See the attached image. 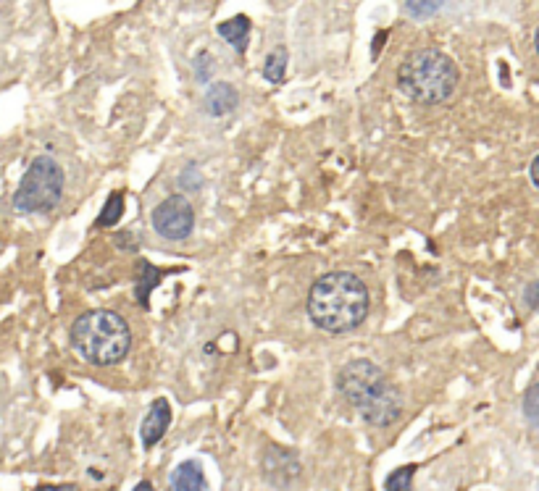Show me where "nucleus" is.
I'll use <instances>...</instances> for the list:
<instances>
[{"instance_id": "nucleus-22", "label": "nucleus", "mask_w": 539, "mask_h": 491, "mask_svg": "<svg viewBox=\"0 0 539 491\" xmlns=\"http://www.w3.org/2000/svg\"><path fill=\"white\" fill-rule=\"evenodd\" d=\"M135 491H156V489H153V484H150V481H140V484L135 486Z\"/></svg>"}, {"instance_id": "nucleus-5", "label": "nucleus", "mask_w": 539, "mask_h": 491, "mask_svg": "<svg viewBox=\"0 0 539 491\" xmlns=\"http://www.w3.org/2000/svg\"><path fill=\"white\" fill-rule=\"evenodd\" d=\"M64 171L53 158L40 155L29 163L27 174L14 192V208L19 213H45L53 211L64 195Z\"/></svg>"}, {"instance_id": "nucleus-20", "label": "nucleus", "mask_w": 539, "mask_h": 491, "mask_svg": "<svg viewBox=\"0 0 539 491\" xmlns=\"http://www.w3.org/2000/svg\"><path fill=\"white\" fill-rule=\"evenodd\" d=\"M35 491H79L77 486L74 484H61V486H50V484H45V486H37Z\"/></svg>"}, {"instance_id": "nucleus-10", "label": "nucleus", "mask_w": 539, "mask_h": 491, "mask_svg": "<svg viewBox=\"0 0 539 491\" xmlns=\"http://www.w3.org/2000/svg\"><path fill=\"white\" fill-rule=\"evenodd\" d=\"M206 476L198 463H182L171 473V491H203Z\"/></svg>"}, {"instance_id": "nucleus-12", "label": "nucleus", "mask_w": 539, "mask_h": 491, "mask_svg": "<svg viewBox=\"0 0 539 491\" xmlns=\"http://www.w3.org/2000/svg\"><path fill=\"white\" fill-rule=\"evenodd\" d=\"M287 61H290V56H287V50L284 48H277L274 53H269L266 64H263V77L269 79L271 85H282L284 74H287Z\"/></svg>"}, {"instance_id": "nucleus-21", "label": "nucleus", "mask_w": 539, "mask_h": 491, "mask_svg": "<svg viewBox=\"0 0 539 491\" xmlns=\"http://www.w3.org/2000/svg\"><path fill=\"white\" fill-rule=\"evenodd\" d=\"M537 169H539V158H537V155H534V158H532V166H529V176H532V184H534V187H539Z\"/></svg>"}, {"instance_id": "nucleus-6", "label": "nucleus", "mask_w": 539, "mask_h": 491, "mask_svg": "<svg viewBox=\"0 0 539 491\" xmlns=\"http://www.w3.org/2000/svg\"><path fill=\"white\" fill-rule=\"evenodd\" d=\"M150 221L161 237L179 242V239L190 237L192 229H195V211H192L190 200L185 195H171L164 203L156 205Z\"/></svg>"}, {"instance_id": "nucleus-11", "label": "nucleus", "mask_w": 539, "mask_h": 491, "mask_svg": "<svg viewBox=\"0 0 539 491\" xmlns=\"http://www.w3.org/2000/svg\"><path fill=\"white\" fill-rule=\"evenodd\" d=\"M140 284H137V302H140L142 308H148V295H150V289L156 287L158 281L164 279V271H158L153 263H148V260H142L140 263Z\"/></svg>"}, {"instance_id": "nucleus-17", "label": "nucleus", "mask_w": 539, "mask_h": 491, "mask_svg": "<svg viewBox=\"0 0 539 491\" xmlns=\"http://www.w3.org/2000/svg\"><path fill=\"white\" fill-rule=\"evenodd\" d=\"M179 184H182V190L195 192L200 184H203V179H200V174L195 171V166H190L187 171H182V176H179Z\"/></svg>"}, {"instance_id": "nucleus-3", "label": "nucleus", "mask_w": 539, "mask_h": 491, "mask_svg": "<svg viewBox=\"0 0 539 491\" xmlns=\"http://www.w3.org/2000/svg\"><path fill=\"white\" fill-rule=\"evenodd\" d=\"M71 347L85 363L108 368L129 355L132 329L114 310H87L71 326Z\"/></svg>"}, {"instance_id": "nucleus-15", "label": "nucleus", "mask_w": 539, "mask_h": 491, "mask_svg": "<svg viewBox=\"0 0 539 491\" xmlns=\"http://www.w3.org/2000/svg\"><path fill=\"white\" fill-rule=\"evenodd\" d=\"M405 8H408V14L416 16V19H426V16L437 14L442 8V3H437V0H408Z\"/></svg>"}, {"instance_id": "nucleus-8", "label": "nucleus", "mask_w": 539, "mask_h": 491, "mask_svg": "<svg viewBox=\"0 0 539 491\" xmlns=\"http://www.w3.org/2000/svg\"><path fill=\"white\" fill-rule=\"evenodd\" d=\"M237 103H240V95H237L235 87L227 85V82H216V85H211L206 90V98H203L206 111L211 113V116H216V119L235 111Z\"/></svg>"}, {"instance_id": "nucleus-1", "label": "nucleus", "mask_w": 539, "mask_h": 491, "mask_svg": "<svg viewBox=\"0 0 539 491\" xmlns=\"http://www.w3.org/2000/svg\"><path fill=\"white\" fill-rule=\"evenodd\" d=\"M305 310L321 331L348 334L369 316V289L350 271H329L313 281Z\"/></svg>"}, {"instance_id": "nucleus-7", "label": "nucleus", "mask_w": 539, "mask_h": 491, "mask_svg": "<svg viewBox=\"0 0 539 491\" xmlns=\"http://www.w3.org/2000/svg\"><path fill=\"white\" fill-rule=\"evenodd\" d=\"M169 423H171V405L166 400H156L150 405L148 415H145V421H142L140 426L142 447L145 449L156 447V444L166 436V431H169Z\"/></svg>"}, {"instance_id": "nucleus-16", "label": "nucleus", "mask_w": 539, "mask_h": 491, "mask_svg": "<svg viewBox=\"0 0 539 491\" xmlns=\"http://www.w3.org/2000/svg\"><path fill=\"white\" fill-rule=\"evenodd\" d=\"M524 413H526V418H529V423H532V426H537V421H539V415H537V384H532L529 389H526Z\"/></svg>"}, {"instance_id": "nucleus-18", "label": "nucleus", "mask_w": 539, "mask_h": 491, "mask_svg": "<svg viewBox=\"0 0 539 491\" xmlns=\"http://www.w3.org/2000/svg\"><path fill=\"white\" fill-rule=\"evenodd\" d=\"M203 58H206V61H213L211 53H203V56H198V64H203ZM211 69H213V66H206V69L195 66V77H198L200 82H208V77H211Z\"/></svg>"}, {"instance_id": "nucleus-14", "label": "nucleus", "mask_w": 539, "mask_h": 491, "mask_svg": "<svg viewBox=\"0 0 539 491\" xmlns=\"http://www.w3.org/2000/svg\"><path fill=\"white\" fill-rule=\"evenodd\" d=\"M413 476H416V465H403V468L392 470L387 476V491H411Z\"/></svg>"}, {"instance_id": "nucleus-9", "label": "nucleus", "mask_w": 539, "mask_h": 491, "mask_svg": "<svg viewBox=\"0 0 539 491\" xmlns=\"http://www.w3.org/2000/svg\"><path fill=\"white\" fill-rule=\"evenodd\" d=\"M219 35L227 40L232 48L237 50V53H245L248 50V40H250V19L245 14H237L232 16V19H227V22H221L219 27Z\"/></svg>"}, {"instance_id": "nucleus-19", "label": "nucleus", "mask_w": 539, "mask_h": 491, "mask_svg": "<svg viewBox=\"0 0 539 491\" xmlns=\"http://www.w3.org/2000/svg\"><path fill=\"white\" fill-rule=\"evenodd\" d=\"M537 289H539V281H532L529 287H526V305H529V310L537 308Z\"/></svg>"}, {"instance_id": "nucleus-13", "label": "nucleus", "mask_w": 539, "mask_h": 491, "mask_svg": "<svg viewBox=\"0 0 539 491\" xmlns=\"http://www.w3.org/2000/svg\"><path fill=\"white\" fill-rule=\"evenodd\" d=\"M121 213H124V195H121V192H111L106 205H103V211H100L98 221H95V226H100V229L116 226L119 224Z\"/></svg>"}, {"instance_id": "nucleus-2", "label": "nucleus", "mask_w": 539, "mask_h": 491, "mask_svg": "<svg viewBox=\"0 0 539 491\" xmlns=\"http://www.w3.org/2000/svg\"><path fill=\"white\" fill-rule=\"evenodd\" d=\"M337 389L369 426L387 428L403 413V394L371 360H350L337 373Z\"/></svg>"}, {"instance_id": "nucleus-4", "label": "nucleus", "mask_w": 539, "mask_h": 491, "mask_svg": "<svg viewBox=\"0 0 539 491\" xmlns=\"http://www.w3.org/2000/svg\"><path fill=\"white\" fill-rule=\"evenodd\" d=\"M458 79L461 74L453 58L437 48L413 50L398 69L400 92L421 106H437L453 98Z\"/></svg>"}]
</instances>
